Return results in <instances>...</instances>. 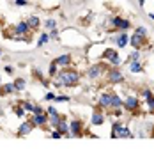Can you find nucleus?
I'll return each mask as SVG.
<instances>
[{
  "mask_svg": "<svg viewBox=\"0 0 154 149\" xmlns=\"http://www.w3.org/2000/svg\"><path fill=\"white\" fill-rule=\"evenodd\" d=\"M57 80H60L62 85H66V87H71V85H76L78 80H80V73H78L76 69H64L59 73L57 76Z\"/></svg>",
  "mask_w": 154,
  "mask_h": 149,
  "instance_id": "nucleus-1",
  "label": "nucleus"
},
{
  "mask_svg": "<svg viewBox=\"0 0 154 149\" xmlns=\"http://www.w3.org/2000/svg\"><path fill=\"white\" fill-rule=\"evenodd\" d=\"M112 23H113V27H117V29L122 30V32H126V30L131 27L129 20H124V18H121V16H115V18L112 20Z\"/></svg>",
  "mask_w": 154,
  "mask_h": 149,
  "instance_id": "nucleus-2",
  "label": "nucleus"
},
{
  "mask_svg": "<svg viewBox=\"0 0 154 149\" xmlns=\"http://www.w3.org/2000/svg\"><path fill=\"white\" fill-rule=\"evenodd\" d=\"M82 135V122L80 121H71L69 122V137H80Z\"/></svg>",
  "mask_w": 154,
  "mask_h": 149,
  "instance_id": "nucleus-3",
  "label": "nucleus"
},
{
  "mask_svg": "<svg viewBox=\"0 0 154 149\" xmlns=\"http://www.w3.org/2000/svg\"><path fill=\"white\" fill-rule=\"evenodd\" d=\"M122 106L126 108V110H137V108H138V98L128 96V98L122 101Z\"/></svg>",
  "mask_w": 154,
  "mask_h": 149,
  "instance_id": "nucleus-4",
  "label": "nucleus"
},
{
  "mask_svg": "<svg viewBox=\"0 0 154 149\" xmlns=\"http://www.w3.org/2000/svg\"><path fill=\"white\" fill-rule=\"evenodd\" d=\"M29 30H30V27H29L27 21H20V23L14 27V36H27ZM14 36H13V37H14Z\"/></svg>",
  "mask_w": 154,
  "mask_h": 149,
  "instance_id": "nucleus-5",
  "label": "nucleus"
},
{
  "mask_svg": "<svg viewBox=\"0 0 154 149\" xmlns=\"http://www.w3.org/2000/svg\"><path fill=\"white\" fill-rule=\"evenodd\" d=\"M46 122H48V114H45V112L43 114H34V117H32V124L34 126H41L43 128Z\"/></svg>",
  "mask_w": 154,
  "mask_h": 149,
  "instance_id": "nucleus-6",
  "label": "nucleus"
},
{
  "mask_svg": "<svg viewBox=\"0 0 154 149\" xmlns=\"http://www.w3.org/2000/svg\"><path fill=\"white\" fill-rule=\"evenodd\" d=\"M143 39H145V36H140V34L135 32V34L129 37V45L133 46V48H137V50H140L142 45H143Z\"/></svg>",
  "mask_w": 154,
  "mask_h": 149,
  "instance_id": "nucleus-7",
  "label": "nucleus"
},
{
  "mask_svg": "<svg viewBox=\"0 0 154 149\" xmlns=\"http://www.w3.org/2000/svg\"><path fill=\"white\" fill-rule=\"evenodd\" d=\"M122 80H124L122 73L119 69H110V73H108V82L110 84H121Z\"/></svg>",
  "mask_w": 154,
  "mask_h": 149,
  "instance_id": "nucleus-8",
  "label": "nucleus"
},
{
  "mask_svg": "<svg viewBox=\"0 0 154 149\" xmlns=\"http://www.w3.org/2000/svg\"><path fill=\"white\" fill-rule=\"evenodd\" d=\"M71 60H73V57H71L69 53H64V55H60V57H57L53 62H55L57 66H60V68H67V66L71 64Z\"/></svg>",
  "mask_w": 154,
  "mask_h": 149,
  "instance_id": "nucleus-9",
  "label": "nucleus"
},
{
  "mask_svg": "<svg viewBox=\"0 0 154 149\" xmlns=\"http://www.w3.org/2000/svg\"><path fill=\"white\" fill-rule=\"evenodd\" d=\"M89 78H92V80H96V78H99L101 74H103V66L101 64H94L92 68L89 69Z\"/></svg>",
  "mask_w": 154,
  "mask_h": 149,
  "instance_id": "nucleus-10",
  "label": "nucleus"
},
{
  "mask_svg": "<svg viewBox=\"0 0 154 149\" xmlns=\"http://www.w3.org/2000/svg\"><path fill=\"white\" fill-rule=\"evenodd\" d=\"M32 128H34L32 121H25V122L20 126V130H18V135H20V137H27V135L32 132Z\"/></svg>",
  "mask_w": 154,
  "mask_h": 149,
  "instance_id": "nucleus-11",
  "label": "nucleus"
},
{
  "mask_svg": "<svg viewBox=\"0 0 154 149\" xmlns=\"http://www.w3.org/2000/svg\"><path fill=\"white\" fill-rule=\"evenodd\" d=\"M110 106L115 110V108H122V100L117 96V94H112L110 96Z\"/></svg>",
  "mask_w": 154,
  "mask_h": 149,
  "instance_id": "nucleus-12",
  "label": "nucleus"
},
{
  "mask_svg": "<svg viewBox=\"0 0 154 149\" xmlns=\"http://www.w3.org/2000/svg\"><path fill=\"white\" fill-rule=\"evenodd\" d=\"M57 130L60 132L62 135H66V137H69V124L66 122L64 119H60L59 121V124H57Z\"/></svg>",
  "mask_w": 154,
  "mask_h": 149,
  "instance_id": "nucleus-13",
  "label": "nucleus"
},
{
  "mask_svg": "<svg viewBox=\"0 0 154 149\" xmlns=\"http://www.w3.org/2000/svg\"><path fill=\"white\" fill-rule=\"evenodd\" d=\"M110 96H112V94H108V92L101 94V96H99V106L108 108V106H110Z\"/></svg>",
  "mask_w": 154,
  "mask_h": 149,
  "instance_id": "nucleus-14",
  "label": "nucleus"
},
{
  "mask_svg": "<svg viewBox=\"0 0 154 149\" xmlns=\"http://www.w3.org/2000/svg\"><path fill=\"white\" fill-rule=\"evenodd\" d=\"M27 23H29V27H30V29H39V25H41V20H39L37 16H29Z\"/></svg>",
  "mask_w": 154,
  "mask_h": 149,
  "instance_id": "nucleus-15",
  "label": "nucleus"
},
{
  "mask_svg": "<svg viewBox=\"0 0 154 149\" xmlns=\"http://www.w3.org/2000/svg\"><path fill=\"white\" fill-rule=\"evenodd\" d=\"M128 43H129V37H128V34H126V32H122V34L117 37V46H119V48H124Z\"/></svg>",
  "mask_w": 154,
  "mask_h": 149,
  "instance_id": "nucleus-16",
  "label": "nucleus"
},
{
  "mask_svg": "<svg viewBox=\"0 0 154 149\" xmlns=\"http://www.w3.org/2000/svg\"><path fill=\"white\" fill-rule=\"evenodd\" d=\"M103 121H105L103 114H99V112H94V114H92V119H91V122H92L94 126H99V124H103Z\"/></svg>",
  "mask_w": 154,
  "mask_h": 149,
  "instance_id": "nucleus-17",
  "label": "nucleus"
},
{
  "mask_svg": "<svg viewBox=\"0 0 154 149\" xmlns=\"http://www.w3.org/2000/svg\"><path fill=\"white\" fill-rule=\"evenodd\" d=\"M0 92H2V94H13V92H16L14 84H5V85H2Z\"/></svg>",
  "mask_w": 154,
  "mask_h": 149,
  "instance_id": "nucleus-18",
  "label": "nucleus"
},
{
  "mask_svg": "<svg viewBox=\"0 0 154 149\" xmlns=\"http://www.w3.org/2000/svg\"><path fill=\"white\" fill-rule=\"evenodd\" d=\"M62 117L59 116V114H55V116H48V122L53 126V128H57V124H59V121H60Z\"/></svg>",
  "mask_w": 154,
  "mask_h": 149,
  "instance_id": "nucleus-19",
  "label": "nucleus"
},
{
  "mask_svg": "<svg viewBox=\"0 0 154 149\" xmlns=\"http://www.w3.org/2000/svg\"><path fill=\"white\" fill-rule=\"evenodd\" d=\"M13 84H14V89L16 90H23V89H25V80H23V78H16Z\"/></svg>",
  "mask_w": 154,
  "mask_h": 149,
  "instance_id": "nucleus-20",
  "label": "nucleus"
},
{
  "mask_svg": "<svg viewBox=\"0 0 154 149\" xmlns=\"http://www.w3.org/2000/svg\"><path fill=\"white\" fill-rule=\"evenodd\" d=\"M131 71H133V73H140V71H142V62H140V60H133V62H131Z\"/></svg>",
  "mask_w": 154,
  "mask_h": 149,
  "instance_id": "nucleus-21",
  "label": "nucleus"
},
{
  "mask_svg": "<svg viewBox=\"0 0 154 149\" xmlns=\"http://www.w3.org/2000/svg\"><path fill=\"white\" fill-rule=\"evenodd\" d=\"M20 105L23 106V110H25V112H34V106H35V105L30 103V101H21Z\"/></svg>",
  "mask_w": 154,
  "mask_h": 149,
  "instance_id": "nucleus-22",
  "label": "nucleus"
},
{
  "mask_svg": "<svg viewBox=\"0 0 154 149\" xmlns=\"http://www.w3.org/2000/svg\"><path fill=\"white\" fill-rule=\"evenodd\" d=\"M121 128H122L121 122H113V126H112V137H119V130Z\"/></svg>",
  "mask_w": 154,
  "mask_h": 149,
  "instance_id": "nucleus-23",
  "label": "nucleus"
},
{
  "mask_svg": "<svg viewBox=\"0 0 154 149\" xmlns=\"http://www.w3.org/2000/svg\"><path fill=\"white\" fill-rule=\"evenodd\" d=\"M48 39H50V36H48V34H41V36H39V41H37V46L46 45V43H48Z\"/></svg>",
  "mask_w": 154,
  "mask_h": 149,
  "instance_id": "nucleus-24",
  "label": "nucleus"
},
{
  "mask_svg": "<svg viewBox=\"0 0 154 149\" xmlns=\"http://www.w3.org/2000/svg\"><path fill=\"white\" fill-rule=\"evenodd\" d=\"M119 137H124V138H126V137H133V135H131V132H129V130H128V128H121V130H119Z\"/></svg>",
  "mask_w": 154,
  "mask_h": 149,
  "instance_id": "nucleus-25",
  "label": "nucleus"
},
{
  "mask_svg": "<svg viewBox=\"0 0 154 149\" xmlns=\"http://www.w3.org/2000/svg\"><path fill=\"white\" fill-rule=\"evenodd\" d=\"M45 27L46 29H57V21L55 20H46L45 21Z\"/></svg>",
  "mask_w": 154,
  "mask_h": 149,
  "instance_id": "nucleus-26",
  "label": "nucleus"
},
{
  "mask_svg": "<svg viewBox=\"0 0 154 149\" xmlns=\"http://www.w3.org/2000/svg\"><path fill=\"white\" fill-rule=\"evenodd\" d=\"M140 59V52L137 50V52H133L129 57H128V62H133V60H138Z\"/></svg>",
  "mask_w": 154,
  "mask_h": 149,
  "instance_id": "nucleus-27",
  "label": "nucleus"
},
{
  "mask_svg": "<svg viewBox=\"0 0 154 149\" xmlns=\"http://www.w3.org/2000/svg\"><path fill=\"white\" fill-rule=\"evenodd\" d=\"M113 55H119V53H117L115 50H106V52L103 53V57H105V59H110V57H113Z\"/></svg>",
  "mask_w": 154,
  "mask_h": 149,
  "instance_id": "nucleus-28",
  "label": "nucleus"
},
{
  "mask_svg": "<svg viewBox=\"0 0 154 149\" xmlns=\"http://www.w3.org/2000/svg\"><path fill=\"white\" fill-rule=\"evenodd\" d=\"M48 73H50V76H55V73H57V64H55V62L50 64V71H48Z\"/></svg>",
  "mask_w": 154,
  "mask_h": 149,
  "instance_id": "nucleus-29",
  "label": "nucleus"
},
{
  "mask_svg": "<svg viewBox=\"0 0 154 149\" xmlns=\"http://www.w3.org/2000/svg\"><path fill=\"white\" fill-rule=\"evenodd\" d=\"M110 64H113V66H119V64H121L119 55H113V57H110Z\"/></svg>",
  "mask_w": 154,
  "mask_h": 149,
  "instance_id": "nucleus-30",
  "label": "nucleus"
},
{
  "mask_svg": "<svg viewBox=\"0 0 154 149\" xmlns=\"http://www.w3.org/2000/svg\"><path fill=\"white\" fill-rule=\"evenodd\" d=\"M16 116H18V117H23V116H25V110H23V106H21V105H20V106H16Z\"/></svg>",
  "mask_w": 154,
  "mask_h": 149,
  "instance_id": "nucleus-31",
  "label": "nucleus"
},
{
  "mask_svg": "<svg viewBox=\"0 0 154 149\" xmlns=\"http://www.w3.org/2000/svg\"><path fill=\"white\" fill-rule=\"evenodd\" d=\"M55 101L57 103H64V101H69V98L67 96H55Z\"/></svg>",
  "mask_w": 154,
  "mask_h": 149,
  "instance_id": "nucleus-32",
  "label": "nucleus"
},
{
  "mask_svg": "<svg viewBox=\"0 0 154 149\" xmlns=\"http://www.w3.org/2000/svg\"><path fill=\"white\" fill-rule=\"evenodd\" d=\"M50 137H51V138H60V137H62V133L59 132V130H57V128H55V130L51 132V135H50Z\"/></svg>",
  "mask_w": 154,
  "mask_h": 149,
  "instance_id": "nucleus-33",
  "label": "nucleus"
},
{
  "mask_svg": "<svg viewBox=\"0 0 154 149\" xmlns=\"http://www.w3.org/2000/svg\"><path fill=\"white\" fill-rule=\"evenodd\" d=\"M48 36H50L51 39H57V37H59V30H57V29H51V32H50Z\"/></svg>",
  "mask_w": 154,
  "mask_h": 149,
  "instance_id": "nucleus-34",
  "label": "nucleus"
},
{
  "mask_svg": "<svg viewBox=\"0 0 154 149\" xmlns=\"http://www.w3.org/2000/svg\"><path fill=\"white\" fill-rule=\"evenodd\" d=\"M137 34H140V36H145V34H147V29H145V27H137Z\"/></svg>",
  "mask_w": 154,
  "mask_h": 149,
  "instance_id": "nucleus-35",
  "label": "nucleus"
},
{
  "mask_svg": "<svg viewBox=\"0 0 154 149\" xmlns=\"http://www.w3.org/2000/svg\"><path fill=\"white\" fill-rule=\"evenodd\" d=\"M55 114H59L57 108L55 106H48V116H55Z\"/></svg>",
  "mask_w": 154,
  "mask_h": 149,
  "instance_id": "nucleus-36",
  "label": "nucleus"
},
{
  "mask_svg": "<svg viewBox=\"0 0 154 149\" xmlns=\"http://www.w3.org/2000/svg\"><path fill=\"white\" fill-rule=\"evenodd\" d=\"M43 112H45V110H43V108H41L39 105H35V106H34V112H32V114H43Z\"/></svg>",
  "mask_w": 154,
  "mask_h": 149,
  "instance_id": "nucleus-37",
  "label": "nucleus"
},
{
  "mask_svg": "<svg viewBox=\"0 0 154 149\" xmlns=\"http://www.w3.org/2000/svg\"><path fill=\"white\" fill-rule=\"evenodd\" d=\"M16 5H29V0H14Z\"/></svg>",
  "mask_w": 154,
  "mask_h": 149,
  "instance_id": "nucleus-38",
  "label": "nucleus"
},
{
  "mask_svg": "<svg viewBox=\"0 0 154 149\" xmlns=\"http://www.w3.org/2000/svg\"><path fill=\"white\" fill-rule=\"evenodd\" d=\"M45 100H48V101H53V100H55V94H53V92H48L46 96H45Z\"/></svg>",
  "mask_w": 154,
  "mask_h": 149,
  "instance_id": "nucleus-39",
  "label": "nucleus"
},
{
  "mask_svg": "<svg viewBox=\"0 0 154 149\" xmlns=\"http://www.w3.org/2000/svg\"><path fill=\"white\" fill-rule=\"evenodd\" d=\"M151 94H152V90H149V89H145V90H143V92H142V96H143L145 100H147V98H149Z\"/></svg>",
  "mask_w": 154,
  "mask_h": 149,
  "instance_id": "nucleus-40",
  "label": "nucleus"
},
{
  "mask_svg": "<svg viewBox=\"0 0 154 149\" xmlns=\"http://www.w3.org/2000/svg\"><path fill=\"white\" fill-rule=\"evenodd\" d=\"M5 73L11 74V73H13V68H11V66H5Z\"/></svg>",
  "mask_w": 154,
  "mask_h": 149,
  "instance_id": "nucleus-41",
  "label": "nucleus"
},
{
  "mask_svg": "<svg viewBox=\"0 0 154 149\" xmlns=\"http://www.w3.org/2000/svg\"><path fill=\"white\" fill-rule=\"evenodd\" d=\"M151 18H152V20H154V13H151Z\"/></svg>",
  "mask_w": 154,
  "mask_h": 149,
  "instance_id": "nucleus-42",
  "label": "nucleus"
},
{
  "mask_svg": "<svg viewBox=\"0 0 154 149\" xmlns=\"http://www.w3.org/2000/svg\"><path fill=\"white\" fill-rule=\"evenodd\" d=\"M0 55H2V50H0Z\"/></svg>",
  "mask_w": 154,
  "mask_h": 149,
  "instance_id": "nucleus-43",
  "label": "nucleus"
},
{
  "mask_svg": "<svg viewBox=\"0 0 154 149\" xmlns=\"http://www.w3.org/2000/svg\"><path fill=\"white\" fill-rule=\"evenodd\" d=\"M0 84H2V80H0Z\"/></svg>",
  "mask_w": 154,
  "mask_h": 149,
  "instance_id": "nucleus-44",
  "label": "nucleus"
},
{
  "mask_svg": "<svg viewBox=\"0 0 154 149\" xmlns=\"http://www.w3.org/2000/svg\"><path fill=\"white\" fill-rule=\"evenodd\" d=\"M152 94H154V92H152Z\"/></svg>",
  "mask_w": 154,
  "mask_h": 149,
  "instance_id": "nucleus-45",
  "label": "nucleus"
}]
</instances>
